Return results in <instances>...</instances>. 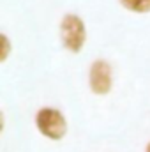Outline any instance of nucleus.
I'll return each instance as SVG.
<instances>
[{"label":"nucleus","instance_id":"f257e3e1","mask_svg":"<svg viewBox=\"0 0 150 152\" xmlns=\"http://www.w3.org/2000/svg\"><path fill=\"white\" fill-rule=\"evenodd\" d=\"M39 133L50 140H62L67 133V120L62 112L55 108H41L36 115Z\"/></svg>","mask_w":150,"mask_h":152},{"label":"nucleus","instance_id":"f03ea898","mask_svg":"<svg viewBox=\"0 0 150 152\" xmlns=\"http://www.w3.org/2000/svg\"><path fill=\"white\" fill-rule=\"evenodd\" d=\"M60 37L67 51L78 53L85 41H87V28L83 20L78 14H66L60 23Z\"/></svg>","mask_w":150,"mask_h":152},{"label":"nucleus","instance_id":"7ed1b4c3","mask_svg":"<svg viewBox=\"0 0 150 152\" xmlns=\"http://www.w3.org/2000/svg\"><path fill=\"white\" fill-rule=\"evenodd\" d=\"M88 81H90V88L94 94L97 96H106L110 90H111L113 85V76H111V67L106 60H95L90 67V76H88Z\"/></svg>","mask_w":150,"mask_h":152},{"label":"nucleus","instance_id":"20e7f679","mask_svg":"<svg viewBox=\"0 0 150 152\" xmlns=\"http://www.w3.org/2000/svg\"><path fill=\"white\" fill-rule=\"evenodd\" d=\"M120 4L131 12H150V0H120Z\"/></svg>","mask_w":150,"mask_h":152},{"label":"nucleus","instance_id":"39448f33","mask_svg":"<svg viewBox=\"0 0 150 152\" xmlns=\"http://www.w3.org/2000/svg\"><path fill=\"white\" fill-rule=\"evenodd\" d=\"M0 39H2L0 60H2V62H5V60H7V57H9V53H11V42H9V39H7V36H5V34H2V36H0Z\"/></svg>","mask_w":150,"mask_h":152},{"label":"nucleus","instance_id":"423d86ee","mask_svg":"<svg viewBox=\"0 0 150 152\" xmlns=\"http://www.w3.org/2000/svg\"><path fill=\"white\" fill-rule=\"evenodd\" d=\"M147 152H150V143H149V145H147Z\"/></svg>","mask_w":150,"mask_h":152}]
</instances>
